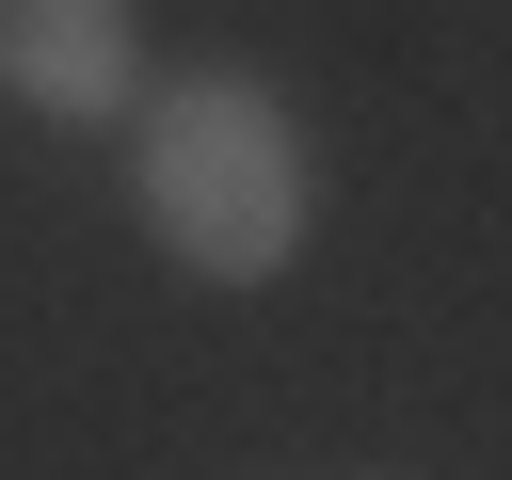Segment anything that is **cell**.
Returning <instances> with one entry per match:
<instances>
[{
  "label": "cell",
  "instance_id": "1",
  "mask_svg": "<svg viewBox=\"0 0 512 480\" xmlns=\"http://www.w3.org/2000/svg\"><path fill=\"white\" fill-rule=\"evenodd\" d=\"M144 224L208 288H272L304 256V144L256 80H176L144 96Z\"/></svg>",
  "mask_w": 512,
  "mask_h": 480
},
{
  "label": "cell",
  "instance_id": "2",
  "mask_svg": "<svg viewBox=\"0 0 512 480\" xmlns=\"http://www.w3.org/2000/svg\"><path fill=\"white\" fill-rule=\"evenodd\" d=\"M0 96L16 112H64V128H112L144 96L128 0H0Z\"/></svg>",
  "mask_w": 512,
  "mask_h": 480
}]
</instances>
